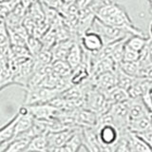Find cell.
<instances>
[{"label": "cell", "mask_w": 152, "mask_h": 152, "mask_svg": "<svg viewBox=\"0 0 152 152\" xmlns=\"http://www.w3.org/2000/svg\"><path fill=\"white\" fill-rule=\"evenodd\" d=\"M36 1H39V0H36Z\"/></svg>", "instance_id": "obj_36"}, {"label": "cell", "mask_w": 152, "mask_h": 152, "mask_svg": "<svg viewBox=\"0 0 152 152\" xmlns=\"http://www.w3.org/2000/svg\"><path fill=\"white\" fill-rule=\"evenodd\" d=\"M27 107L31 115L37 120H50V119L56 118L60 112V109L52 106L50 103L30 104Z\"/></svg>", "instance_id": "obj_6"}, {"label": "cell", "mask_w": 152, "mask_h": 152, "mask_svg": "<svg viewBox=\"0 0 152 152\" xmlns=\"http://www.w3.org/2000/svg\"><path fill=\"white\" fill-rule=\"evenodd\" d=\"M27 48L28 51H30L31 57H34L37 53H39L43 50L44 47H43V44L39 38L30 35L27 40Z\"/></svg>", "instance_id": "obj_22"}, {"label": "cell", "mask_w": 152, "mask_h": 152, "mask_svg": "<svg viewBox=\"0 0 152 152\" xmlns=\"http://www.w3.org/2000/svg\"><path fill=\"white\" fill-rule=\"evenodd\" d=\"M18 120V113L14 115L12 119L8 124H6L3 127L0 128V146L6 144L10 140H12L14 134V127Z\"/></svg>", "instance_id": "obj_16"}, {"label": "cell", "mask_w": 152, "mask_h": 152, "mask_svg": "<svg viewBox=\"0 0 152 152\" xmlns=\"http://www.w3.org/2000/svg\"><path fill=\"white\" fill-rule=\"evenodd\" d=\"M59 95H61V92L56 88H50L41 87V86L28 88H26V97L24 104L30 106V104L50 103Z\"/></svg>", "instance_id": "obj_3"}, {"label": "cell", "mask_w": 152, "mask_h": 152, "mask_svg": "<svg viewBox=\"0 0 152 152\" xmlns=\"http://www.w3.org/2000/svg\"><path fill=\"white\" fill-rule=\"evenodd\" d=\"M79 42L82 49L90 53H96L101 50L104 46L102 37L97 32L92 31H87L83 35H81Z\"/></svg>", "instance_id": "obj_5"}, {"label": "cell", "mask_w": 152, "mask_h": 152, "mask_svg": "<svg viewBox=\"0 0 152 152\" xmlns=\"http://www.w3.org/2000/svg\"><path fill=\"white\" fill-rule=\"evenodd\" d=\"M39 1L41 4L53 10H56V11H58V12L64 5L63 0H39Z\"/></svg>", "instance_id": "obj_25"}, {"label": "cell", "mask_w": 152, "mask_h": 152, "mask_svg": "<svg viewBox=\"0 0 152 152\" xmlns=\"http://www.w3.org/2000/svg\"><path fill=\"white\" fill-rule=\"evenodd\" d=\"M150 34H151V38H152V22H151V25H150Z\"/></svg>", "instance_id": "obj_31"}, {"label": "cell", "mask_w": 152, "mask_h": 152, "mask_svg": "<svg viewBox=\"0 0 152 152\" xmlns=\"http://www.w3.org/2000/svg\"><path fill=\"white\" fill-rule=\"evenodd\" d=\"M52 70L59 77H69L72 73V69L66 60H58L52 62Z\"/></svg>", "instance_id": "obj_19"}, {"label": "cell", "mask_w": 152, "mask_h": 152, "mask_svg": "<svg viewBox=\"0 0 152 152\" xmlns=\"http://www.w3.org/2000/svg\"><path fill=\"white\" fill-rule=\"evenodd\" d=\"M96 18L107 25L124 28L132 35L145 36L142 31L134 25L126 9L112 0H104L97 10Z\"/></svg>", "instance_id": "obj_1"}, {"label": "cell", "mask_w": 152, "mask_h": 152, "mask_svg": "<svg viewBox=\"0 0 152 152\" xmlns=\"http://www.w3.org/2000/svg\"><path fill=\"white\" fill-rule=\"evenodd\" d=\"M115 73L117 77V86L126 90H128V88L131 87L133 82H134L135 78H137V77H132V76L126 74L125 71H123L119 68L118 65L115 69Z\"/></svg>", "instance_id": "obj_20"}, {"label": "cell", "mask_w": 152, "mask_h": 152, "mask_svg": "<svg viewBox=\"0 0 152 152\" xmlns=\"http://www.w3.org/2000/svg\"><path fill=\"white\" fill-rule=\"evenodd\" d=\"M139 62L142 68L152 66V38L151 37H149V40L146 47L141 52V57Z\"/></svg>", "instance_id": "obj_21"}, {"label": "cell", "mask_w": 152, "mask_h": 152, "mask_svg": "<svg viewBox=\"0 0 152 152\" xmlns=\"http://www.w3.org/2000/svg\"><path fill=\"white\" fill-rule=\"evenodd\" d=\"M148 40H149V37H146V36L130 35L126 40V46L141 53L146 47Z\"/></svg>", "instance_id": "obj_17"}, {"label": "cell", "mask_w": 152, "mask_h": 152, "mask_svg": "<svg viewBox=\"0 0 152 152\" xmlns=\"http://www.w3.org/2000/svg\"><path fill=\"white\" fill-rule=\"evenodd\" d=\"M104 94V96H106L107 101L110 102L112 104H116V103L126 102L130 99V96H129V94H128L127 90L118 87V86L112 88L111 89L107 90V91H106Z\"/></svg>", "instance_id": "obj_15"}, {"label": "cell", "mask_w": 152, "mask_h": 152, "mask_svg": "<svg viewBox=\"0 0 152 152\" xmlns=\"http://www.w3.org/2000/svg\"><path fill=\"white\" fill-rule=\"evenodd\" d=\"M115 152H132L130 147H129V145H128V142L126 139L125 136H122V139L120 140V142H118V145L115 148Z\"/></svg>", "instance_id": "obj_26"}, {"label": "cell", "mask_w": 152, "mask_h": 152, "mask_svg": "<svg viewBox=\"0 0 152 152\" xmlns=\"http://www.w3.org/2000/svg\"><path fill=\"white\" fill-rule=\"evenodd\" d=\"M63 148H64V152H69L68 150H66V149L65 148V147H64V146H63Z\"/></svg>", "instance_id": "obj_33"}, {"label": "cell", "mask_w": 152, "mask_h": 152, "mask_svg": "<svg viewBox=\"0 0 152 152\" xmlns=\"http://www.w3.org/2000/svg\"><path fill=\"white\" fill-rule=\"evenodd\" d=\"M128 113H129V120H136L150 115L151 112L142 98H130L128 101Z\"/></svg>", "instance_id": "obj_10"}, {"label": "cell", "mask_w": 152, "mask_h": 152, "mask_svg": "<svg viewBox=\"0 0 152 152\" xmlns=\"http://www.w3.org/2000/svg\"><path fill=\"white\" fill-rule=\"evenodd\" d=\"M77 0H63L64 4H66V5H71V4H75Z\"/></svg>", "instance_id": "obj_30"}, {"label": "cell", "mask_w": 152, "mask_h": 152, "mask_svg": "<svg viewBox=\"0 0 152 152\" xmlns=\"http://www.w3.org/2000/svg\"><path fill=\"white\" fill-rule=\"evenodd\" d=\"M104 0H77L76 1V5L79 10L87 9V8H95L99 9V7L101 6V4L103 3Z\"/></svg>", "instance_id": "obj_24"}, {"label": "cell", "mask_w": 152, "mask_h": 152, "mask_svg": "<svg viewBox=\"0 0 152 152\" xmlns=\"http://www.w3.org/2000/svg\"><path fill=\"white\" fill-rule=\"evenodd\" d=\"M123 71L132 77H140L142 72V66L139 61L137 62H125L123 61L118 65Z\"/></svg>", "instance_id": "obj_18"}, {"label": "cell", "mask_w": 152, "mask_h": 152, "mask_svg": "<svg viewBox=\"0 0 152 152\" xmlns=\"http://www.w3.org/2000/svg\"><path fill=\"white\" fill-rule=\"evenodd\" d=\"M150 117H151V121H152V112L150 113Z\"/></svg>", "instance_id": "obj_34"}, {"label": "cell", "mask_w": 152, "mask_h": 152, "mask_svg": "<svg viewBox=\"0 0 152 152\" xmlns=\"http://www.w3.org/2000/svg\"><path fill=\"white\" fill-rule=\"evenodd\" d=\"M50 145L47 134H41L33 137L23 152H49Z\"/></svg>", "instance_id": "obj_13"}, {"label": "cell", "mask_w": 152, "mask_h": 152, "mask_svg": "<svg viewBox=\"0 0 152 152\" xmlns=\"http://www.w3.org/2000/svg\"><path fill=\"white\" fill-rule=\"evenodd\" d=\"M128 130L135 134H142V133L152 130V121L150 115L136 119V120H130L128 124Z\"/></svg>", "instance_id": "obj_12"}, {"label": "cell", "mask_w": 152, "mask_h": 152, "mask_svg": "<svg viewBox=\"0 0 152 152\" xmlns=\"http://www.w3.org/2000/svg\"><path fill=\"white\" fill-rule=\"evenodd\" d=\"M79 128L82 127H74V128H66L64 130L50 132L47 134L48 142L51 147H62L68 142L72 136L75 134Z\"/></svg>", "instance_id": "obj_8"}, {"label": "cell", "mask_w": 152, "mask_h": 152, "mask_svg": "<svg viewBox=\"0 0 152 152\" xmlns=\"http://www.w3.org/2000/svg\"><path fill=\"white\" fill-rule=\"evenodd\" d=\"M82 146L87 152H103L101 142L97 137L96 128H82Z\"/></svg>", "instance_id": "obj_7"}, {"label": "cell", "mask_w": 152, "mask_h": 152, "mask_svg": "<svg viewBox=\"0 0 152 152\" xmlns=\"http://www.w3.org/2000/svg\"><path fill=\"white\" fill-rule=\"evenodd\" d=\"M90 79H91L94 87L103 93L117 86V77L115 70L107 71V72L99 74L94 78L90 77Z\"/></svg>", "instance_id": "obj_9"}, {"label": "cell", "mask_w": 152, "mask_h": 152, "mask_svg": "<svg viewBox=\"0 0 152 152\" xmlns=\"http://www.w3.org/2000/svg\"><path fill=\"white\" fill-rule=\"evenodd\" d=\"M142 99L147 108L149 109V111L152 112V86L146 90V92L142 96Z\"/></svg>", "instance_id": "obj_27"}, {"label": "cell", "mask_w": 152, "mask_h": 152, "mask_svg": "<svg viewBox=\"0 0 152 152\" xmlns=\"http://www.w3.org/2000/svg\"><path fill=\"white\" fill-rule=\"evenodd\" d=\"M90 31L97 32L102 37L104 45L112 44L114 42L123 40L125 38L132 35L131 33H129L126 30H124V28L107 25V24L99 20L98 18H95Z\"/></svg>", "instance_id": "obj_2"}, {"label": "cell", "mask_w": 152, "mask_h": 152, "mask_svg": "<svg viewBox=\"0 0 152 152\" xmlns=\"http://www.w3.org/2000/svg\"><path fill=\"white\" fill-rule=\"evenodd\" d=\"M140 77L141 78H145L147 81H149L150 83H152V66H146V68H142Z\"/></svg>", "instance_id": "obj_28"}, {"label": "cell", "mask_w": 152, "mask_h": 152, "mask_svg": "<svg viewBox=\"0 0 152 152\" xmlns=\"http://www.w3.org/2000/svg\"><path fill=\"white\" fill-rule=\"evenodd\" d=\"M141 53L134 50L130 49L129 47L126 46V48H125V52H124V58L123 61L125 62H137L140 60Z\"/></svg>", "instance_id": "obj_23"}, {"label": "cell", "mask_w": 152, "mask_h": 152, "mask_svg": "<svg viewBox=\"0 0 152 152\" xmlns=\"http://www.w3.org/2000/svg\"><path fill=\"white\" fill-rule=\"evenodd\" d=\"M149 4H150V12H152V1H151V2H150Z\"/></svg>", "instance_id": "obj_32"}, {"label": "cell", "mask_w": 152, "mask_h": 152, "mask_svg": "<svg viewBox=\"0 0 152 152\" xmlns=\"http://www.w3.org/2000/svg\"><path fill=\"white\" fill-rule=\"evenodd\" d=\"M96 133L102 145H117L123 136L121 130L112 124L97 126Z\"/></svg>", "instance_id": "obj_4"}, {"label": "cell", "mask_w": 152, "mask_h": 152, "mask_svg": "<svg viewBox=\"0 0 152 152\" xmlns=\"http://www.w3.org/2000/svg\"><path fill=\"white\" fill-rule=\"evenodd\" d=\"M137 135H139L142 139L149 145V147L152 150V130L145 132V133H142V134H137Z\"/></svg>", "instance_id": "obj_29"}, {"label": "cell", "mask_w": 152, "mask_h": 152, "mask_svg": "<svg viewBox=\"0 0 152 152\" xmlns=\"http://www.w3.org/2000/svg\"><path fill=\"white\" fill-rule=\"evenodd\" d=\"M83 55H84V51L82 47H81V44L79 40L75 41L73 46L71 47V49L68 54V57H66V61L68 62L69 65L71 66L72 70L82 64L83 61Z\"/></svg>", "instance_id": "obj_14"}, {"label": "cell", "mask_w": 152, "mask_h": 152, "mask_svg": "<svg viewBox=\"0 0 152 152\" xmlns=\"http://www.w3.org/2000/svg\"><path fill=\"white\" fill-rule=\"evenodd\" d=\"M147 1H148V2H149V3H150V2H151V1H152V0H147Z\"/></svg>", "instance_id": "obj_35"}, {"label": "cell", "mask_w": 152, "mask_h": 152, "mask_svg": "<svg viewBox=\"0 0 152 152\" xmlns=\"http://www.w3.org/2000/svg\"><path fill=\"white\" fill-rule=\"evenodd\" d=\"M75 41H77V40L68 39V40L56 42L54 46L50 49L51 53H52V58H53V62L58 61V60H66V57H68L69 52L71 49V47L73 46Z\"/></svg>", "instance_id": "obj_11"}]
</instances>
